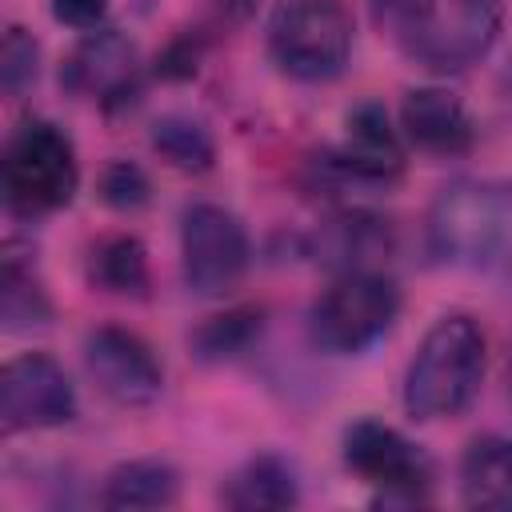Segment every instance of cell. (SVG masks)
<instances>
[{
	"mask_svg": "<svg viewBox=\"0 0 512 512\" xmlns=\"http://www.w3.org/2000/svg\"><path fill=\"white\" fill-rule=\"evenodd\" d=\"M320 168L340 184H392L404 172V136L392 128L380 100H364L344 120V140L320 160Z\"/></svg>",
	"mask_w": 512,
	"mask_h": 512,
	"instance_id": "cell-11",
	"label": "cell"
},
{
	"mask_svg": "<svg viewBox=\"0 0 512 512\" xmlns=\"http://www.w3.org/2000/svg\"><path fill=\"white\" fill-rule=\"evenodd\" d=\"M488 368V336L468 312L440 316L404 368V412L420 424L456 420L480 396Z\"/></svg>",
	"mask_w": 512,
	"mask_h": 512,
	"instance_id": "cell-2",
	"label": "cell"
},
{
	"mask_svg": "<svg viewBox=\"0 0 512 512\" xmlns=\"http://www.w3.org/2000/svg\"><path fill=\"white\" fill-rule=\"evenodd\" d=\"M376 4H380V8H384V12H392V8H396V4H400V0H376Z\"/></svg>",
	"mask_w": 512,
	"mask_h": 512,
	"instance_id": "cell-27",
	"label": "cell"
},
{
	"mask_svg": "<svg viewBox=\"0 0 512 512\" xmlns=\"http://www.w3.org/2000/svg\"><path fill=\"white\" fill-rule=\"evenodd\" d=\"M400 136L428 156H464L476 144V128L456 92L424 84L400 100Z\"/></svg>",
	"mask_w": 512,
	"mask_h": 512,
	"instance_id": "cell-13",
	"label": "cell"
},
{
	"mask_svg": "<svg viewBox=\"0 0 512 512\" xmlns=\"http://www.w3.org/2000/svg\"><path fill=\"white\" fill-rule=\"evenodd\" d=\"M112 0H52V16L76 32H96L104 28V16H108Z\"/></svg>",
	"mask_w": 512,
	"mask_h": 512,
	"instance_id": "cell-24",
	"label": "cell"
},
{
	"mask_svg": "<svg viewBox=\"0 0 512 512\" xmlns=\"http://www.w3.org/2000/svg\"><path fill=\"white\" fill-rule=\"evenodd\" d=\"M40 72V44L32 40L28 28L8 24L4 44H0V88L4 96H20Z\"/></svg>",
	"mask_w": 512,
	"mask_h": 512,
	"instance_id": "cell-23",
	"label": "cell"
},
{
	"mask_svg": "<svg viewBox=\"0 0 512 512\" xmlns=\"http://www.w3.org/2000/svg\"><path fill=\"white\" fill-rule=\"evenodd\" d=\"M264 328V312L244 304V308H228L212 320H204L196 332H192V348L200 360H232L240 356Z\"/></svg>",
	"mask_w": 512,
	"mask_h": 512,
	"instance_id": "cell-21",
	"label": "cell"
},
{
	"mask_svg": "<svg viewBox=\"0 0 512 512\" xmlns=\"http://www.w3.org/2000/svg\"><path fill=\"white\" fill-rule=\"evenodd\" d=\"M400 52L428 72H464L500 36V0H400L392 12Z\"/></svg>",
	"mask_w": 512,
	"mask_h": 512,
	"instance_id": "cell-3",
	"label": "cell"
},
{
	"mask_svg": "<svg viewBox=\"0 0 512 512\" xmlns=\"http://www.w3.org/2000/svg\"><path fill=\"white\" fill-rule=\"evenodd\" d=\"M0 292H4L0 316H4L8 332H24V328H36V324L52 320V300H48V292H44L36 268H32V252H20L16 244L4 248Z\"/></svg>",
	"mask_w": 512,
	"mask_h": 512,
	"instance_id": "cell-18",
	"label": "cell"
},
{
	"mask_svg": "<svg viewBox=\"0 0 512 512\" xmlns=\"http://www.w3.org/2000/svg\"><path fill=\"white\" fill-rule=\"evenodd\" d=\"M60 84L76 96L92 100H124V92H136V44L120 28H96L88 32L64 60Z\"/></svg>",
	"mask_w": 512,
	"mask_h": 512,
	"instance_id": "cell-12",
	"label": "cell"
},
{
	"mask_svg": "<svg viewBox=\"0 0 512 512\" xmlns=\"http://www.w3.org/2000/svg\"><path fill=\"white\" fill-rule=\"evenodd\" d=\"M180 500V472L160 456L124 460L104 476V508H172Z\"/></svg>",
	"mask_w": 512,
	"mask_h": 512,
	"instance_id": "cell-16",
	"label": "cell"
},
{
	"mask_svg": "<svg viewBox=\"0 0 512 512\" xmlns=\"http://www.w3.org/2000/svg\"><path fill=\"white\" fill-rule=\"evenodd\" d=\"M384 252H388V228L368 212H344V216L328 220V228L320 236V256L340 272L368 268V260L384 256Z\"/></svg>",
	"mask_w": 512,
	"mask_h": 512,
	"instance_id": "cell-19",
	"label": "cell"
},
{
	"mask_svg": "<svg viewBox=\"0 0 512 512\" xmlns=\"http://www.w3.org/2000/svg\"><path fill=\"white\" fill-rule=\"evenodd\" d=\"M500 96H504V104L512 108V56H508V64H504V72H500Z\"/></svg>",
	"mask_w": 512,
	"mask_h": 512,
	"instance_id": "cell-26",
	"label": "cell"
},
{
	"mask_svg": "<svg viewBox=\"0 0 512 512\" xmlns=\"http://www.w3.org/2000/svg\"><path fill=\"white\" fill-rule=\"evenodd\" d=\"M152 148L180 172L200 176L216 164V144L208 136V128L192 116H160L152 124Z\"/></svg>",
	"mask_w": 512,
	"mask_h": 512,
	"instance_id": "cell-20",
	"label": "cell"
},
{
	"mask_svg": "<svg viewBox=\"0 0 512 512\" xmlns=\"http://www.w3.org/2000/svg\"><path fill=\"white\" fill-rule=\"evenodd\" d=\"M196 56H200V48H192V40L184 36V40H176L156 64H160V76H192L196 72Z\"/></svg>",
	"mask_w": 512,
	"mask_h": 512,
	"instance_id": "cell-25",
	"label": "cell"
},
{
	"mask_svg": "<svg viewBox=\"0 0 512 512\" xmlns=\"http://www.w3.org/2000/svg\"><path fill=\"white\" fill-rule=\"evenodd\" d=\"M84 368L120 408H148L164 392V368L156 352L124 324H100L84 336Z\"/></svg>",
	"mask_w": 512,
	"mask_h": 512,
	"instance_id": "cell-10",
	"label": "cell"
},
{
	"mask_svg": "<svg viewBox=\"0 0 512 512\" xmlns=\"http://www.w3.org/2000/svg\"><path fill=\"white\" fill-rule=\"evenodd\" d=\"M400 316V288L376 268L340 272L312 304L308 332L312 344L328 356H360L388 336Z\"/></svg>",
	"mask_w": 512,
	"mask_h": 512,
	"instance_id": "cell-6",
	"label": "cell"
},
{
	"mask_svg": "<svg viewBox=\"0 0 512 512\" xmlns=\"http://www.w3.org/2000/svg\"><path fill=\"white\" fill-rule=\"evenodd\" d=\"M248 264L252 244L236 212L212 200H192L180 212V268L196 296H228L244 280Z\"/></svg>",
	"mask_w": 512,
	"mask_h": 512,
	"instance_id": "cell-8",
	"label": "cell"
},
{
	"mask_svg": "<svg viewBox=\"0 0 512 512\" xmlns=\"http://www.w3.org/2000/svg\"><path fill=\"white\" fill-rule=\"evenodd\" d=\"M96 196L100 204H108L112 212H140L152 200V184L148 172L132 160H108L96 176Z\"/></svg>",
	"mask_w": 512,
	"mask_h": 512,
	"instance_id": "cell-22",
	"label": "cell"
},
{
	"mask_svg": "<svg viewBox=\"0 0 512 512\" xmlns=\"http://www.w3.org/2000/svg\"><path fill=\"white\" fill-rule=\"evenodd\" d=\"M220 500L236 512H280L300 504V476L292 460L276 452H260L244 460L220 488Z\"/></svg>",
	"mask_w": 512,
	"mask_h": 512,
	"instance_id": "cell-14",
	"label": "cell"
},
{
	"mask_svg": "<svg viewBox=\"0 0 512 512\" xmlns=\"http://www.w3.org/2000/svg\"><path fill=\"white\" fill-rule=\"evenodd\" d=\"M88 284L112 296L144 300L152 284L148 248L132 232H108L88 248Z\"/></svg>",
	"mask_w": 512,
	"mask_h": 512,
	"instance_id": "cell-17",
	"label": "cell"
},
{
	"mask_svg": "<svg viewBox=\"0 0 512 512\" xmlns=\"http://www.w3.org/2000/svg\"><path fill=\"white\" fill-rule=\"evenodd\" d=\"M80 412L68 372L48 352H20L0 372L4 432H40L72 424Z\"/></svg>",
	"mask_w": 512,
	"mask_h": 512,
	"instance_id": "cell-9",
	"label": "cell"
},
{
	"mask_svg": "<svg viewBox=\"0 0 512 512\" xmlns=\"http://www.w3.org/2000/svg\"><path fill=\"white\" fill-rule=\"evenodd\" d=\"M356 24L344 0H280L268 16V56L300 84H328L352 60Z\"/></svg>",
	"mask_w": 512,
	"mask_h": 512,
	"instance_id": "cell-5",
	"label": "cell"
},
{
	"mask_svg": "<svg viewBox=\"0 0 512 512\" xmlns=\"http://www.w3.org/2000/svg\"><path fill=\"white\" fill-rule=\"evenodd\" d=\"M428 252L512 288V180H452L428 208Z\"/></svg>",
	"mask_w": 512,
	"mask_h": 512,
	"instance_id": "cell-1",
	"label": "cell"
},
{
	"mask_svg": "<svg viewBox=\"0 0 512 512\" xmlns=\"http://www.w3.org/2000/svg\"><path fill=\"white\" fill-rule=\"evenodd\" d=\"M460 500L468 508L512 512V436L484 432L460 456Z\"/></svg>",
	"mask_w": 512,
	"mask_h": 512,
	"instance_id": "cell-15",
	"label": "cell"
},
{
	"mask_svg": "<svg viewBox=\"0 0 512 512\" xmlns=\"http://www.w3.org/2000/svg\"><path fill=\"white\" fill-rule=\"evenodd\" d=\"M80 188L76 144L52 120H24L12 128L0 152V192L4 208L20 220L48 216L72 204Z\"/></svg>",
	"mask_w": 512,
	"mask_h": 512,
	"instance_id": "cell-4",
	"label": "cell"
},
{
	"mask_svg": "<svg viewBox=\"0 0 512 512\" xmlns=\"http://www.w3.org/2000/svg\"><path fill=\"white\" fill-rule=\"evenodd\" d=\"M340 456H344V468L364 484H372L384 504H420L428 500L436 480L432 456L416 440H408L400 428L376 416H360L344 428Z\"/></svg>",
	"mask_w": 512,
	"mask_h": 512,
	"instance_id": "cell-7",
	"label": "cell"
}]
</instances>
